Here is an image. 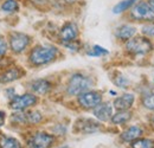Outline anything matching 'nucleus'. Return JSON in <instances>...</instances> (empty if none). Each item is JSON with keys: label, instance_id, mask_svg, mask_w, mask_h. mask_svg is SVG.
Segmentation results:
<instances>
[{"label": "nucleus", "instance_id": "obj_1", "mask_svg": "<svg viewBox=\"0 0 154 148\" xmlns=\"http://www.w3.org/2000/svg\"><path fill=\"white\" fill-rule=\"evenodd\" d=\"M57 55V49L52 46H38L30 56V60L35 65H43L55 59Z\"/></svg>", "mask_w": 154, "mask_h": 148}, {"label": "nucleus", "instance_id": "obj_2", "mask_svg": "<svg viewBox=\"0 0 154 148\" xmlns=\"http://www.w3.org/2000/svg\"><path fill=\"white\" fill-rule=\"evenodd\" d=\"M91 87V81L83 76V75L76 74L70 78L69 85H68V94L69 95H81L88 90Z\"/></svg>", "mask_w": 154, "mask_h": 148}, {"label": "nucleus", "instance_id": "obj_3", "mask_svg": "<svg viewBox=\"0 0 154 148\" xmlns=\"http://www.w3.org/2000/svg\"><path fill=\"white\" fill-rule=\"evenodd\" d=\"M126 48L129 52L136 55H145L152 50V44L147 38L136 37L129 39V42L126 44Z\"/></svg>", "mask_w": 154, "mask_h": 148}, {"label": "nucleus", "instance_id": "obj_4", "mask_svg": "<svg viewBox=\"0 0 154 148\" xmlns=\"http://www.w3.org/2000/svg\"><path fill=\"white\" fill-rule=\"evenodd\" d=\"M102 97L101 95L96 91H89V93H82L78 96V102L83 108L91 109L96 108L97 106L101 103Z\"/></svg>", "mask_w": 154, "mask_h": 148}, {"label": "nucleus", "instance_id": "obj_5", "mask_svg": "<svg viewBox=\"0 0 154 148\" xmlns=\"http://www.w3.org/2000/svg\"><path fill=\"white\" fill-rule=\"evenodd\" d=\"M37 102V97L31 94H25L21 96H16L11 102V108L16 110H23L27 107L33 106Z\"/></svg>", "mask_w": 154, "mask_h": 148}, {"label": "nucleus", "instance_id": "obj_6", "mask_svg": "<svg viewBox=\"0 0 154 148\" xmlns=\"http://www.w3.org/2000/svg\"><path fill=\"white\" fill-rule=\"evenodd\" d=\"M132 14L137 20H154V11L146 2H140L132 11Z\"/></svg>", "mask_w": 154, "mask_h": 148}, {"label": "nucleus", "instance_id": "obj_7", "mask_svg": "<svg viewBox=\"0 0 154 148\" xmlns=\"http://www.w3.org/2000/svg\"><path fill=\"white\" fill-rule=\"evenodd\" d=\"M54 142V137L49 134L45 133H38L36 134L31 141H30V146L31 148H49Z\"/></svg>", "mask_w": 154, "mask_h": 148}, {"label": "nucleus", "instance_id": "obj_8", "mask_svg": "<svg viewBox=\"0 0 154 148\" xmlns=\"http://www.w3.org/2000/svg\"><path fill=\"white\" fill-rule=\"evenodd\" d=\"M30 38L23 33H13L11 37V48L14 52H21L29 45Z\"/></svg>", "mask_w": 154, "mask_h": 148}, {"label": "nucleus", "instance_id": "obj_9", "mask_svg": "<svg viewBox=\"0 0 154 148\" xmlns=\"http://www.w3.org/2000/svg\"><path fill=\"white\" fill-rule=\"evenodd\" d=\"M77 35H78V31H77V27L75 24L72 23H68L65 24L62 30H60V38L63 42L65 43H69V42H74L76 39Z\"/></svg>", "mask_w": 154, "mask_h": 148}, {"label": "nucleus", "instance_id": "obj_10", "mask_svg": "<svg viewBox=\"0 0 154 148\" xmlns=\"http://www.w3.org/2000/svg\"><path fill=\"white\" fill-rule=\"evenodd\" d=\"M134 102V95L133 94H125L120 97H117L114 101V106L117 110H127L132 107Z\"/></svg>", "mask_w": 154, "mask_h": 148}, {"label": "nucleus", "instance_id": "obj_11", "mask_svg": "<svg viewBox=\"0 0 154 148\" xmlns=\"http://www.w3.org/2000/svg\"><path fill=\"white\" fill-rule=\"evenodd\" d=\"M94 115L101 121H108L112 117V107L109 103H100L94 110Z\"/></svg>", "mask_w": 154, "mask_h": 148}, {"label": "nucleus", "instance_id": "obj_12", "mask_svg": "<svg viewBox=\"0 0 154 148\" xmlns=\"http://www.w3.org/2000/svg\"><path fill=\"white\" fill-rule=\"evenodd\" d=\"M50 87H51L50 83H49L48 81H45V79H37V81H35V82L32 83V85H31L32 90L36 94H39V95L46 94L50 90Z\"/></svg>", "mask_w": 154, "mask_h": 148}, {"label": "nucleus", "instance_id": "obj_13", "mask_svg": "<svg viewBox=\"0 0 154 148\" xmlns=\"http://www.w3.org/2000/svg\"><path fill=\"white\" fill-rule=\"evenodd\" d=\"M136 30L133 26H129V25H123L121 27L117 29L116 31V36L120 38V39H129L135 35Z\"/></svg>", "mask_w": 154, "mask_h": 148}, {"label": "nucleus", "instance_id": "obj_14", "mask_svg": "<svg viewBox=\"0 0 154 148\" xmlns=\"http://www.w3.org/2000/svg\"><path fill=\"white\" fill-rule=\"evenodd\" d=\"M141 134H142V130L139 127H131L121 135V137L125 141H133V140H136Z\"/></svg>", "mask_w": 154, "mask_h": 148}, {"label": "nucleus", "instance_id": "obj_15", "mask_svg": "<svg viewBox=\"0 0 154 148\" xmlns=\"http://www.w3.org/2000/svg\"><path fill=\"white\" fill-rule=\"evenodd\" d=\"M132 117V114L131 111H126V110H120L117 114H115L113 117H112V121L113 123L115 125H123L126 122H128Z\"/></svg>", "mask_w": 154, "mask_h": 148}, {"label": "nucleus", "instance_id": "obj_16", "mask_svg": "<svg viewBox=\"0 0 154 148\" xmlns=\"http://www.w3.org/2000/svg\"><path fill=\"white\" fill-rule=\"evenodd\" d=\"M20 75H21V72H20L19 69H11V70H8L7 72H5V74L0 77V82L7 83V82L16 81V79L19 78Z\"/></svg>", "mask_w": 154, "mask_h": 148}, {"label": "nucleus", "instance_id": "obj_17", "mask_svg": "<svg viewBox=\"0 0 154 148\" xmlns=\"http://www.w3.org/2000/svg\"><path fill=\"white\" fill-rule=\"evenodd\" d=\"M0 148H21L19 141L13 137H2L0 140Z\"/></svg>", "mask_w": 154, "mask_h": 148}, {"label": "nucleus", "instance_id": "obj_18", "mask_svg": "<svg viewBox=\"0 0 154 148\" xmlns=\"http://www.w3.org/2000/svg\"><path fill=\"white\" fill-rule=\"evenodd\" d=\"M135 2H136V0H123V1H121L116 5L114 10H113V12L114 13H121V12L128 10L129 7H132Z\"/></svg>", "mask_w": 154, "mask_h": 148}, {"label": "nucleus", "instance_id": "obj_19", "mask_svg": "<svg viewBox=\"0 0 154 148\" xmlns=\"http://www.w3.org/2000/svg\"><path fill=\"white\" fill-rule=\"evenodd\" d=\"M1 8L5 12H14V11L18 10V4H17L16 0H7L2 4Z\"/></svg>", "mask_w": 154, "mask_h": 148}, {"label": "nucleus", "instance_id": "obj_20", "mask_svg": "<svg viewBox=\"0 0 154 148\" xmlns=\"http://www.w3.org/2000/svg\"><path fill=\"white\" fill-rule=\"evenodd\" d=\"M133 148H153V142L151 140H135L132 143Z\"/></svg>", "mask_w": 154, "mask_h": 148}, {"label": "nucleus", "instance_id": "obj_21", "mask_svg": "<svg viewBox=\"0 0 154 148\" xmlns=\"http://www.w3.org/2000/svg\"><path fill=\"white\" fill-rule=\"evenodd\" d=\"M40 120H42V115L38 111H31L26 115V121L30 123H38Z\"/></svg>", "mask_w": 154, "mask_h": 148}, {"label": "nucleus", "instance_id": "obj_22", "mask_svg": "<svg viewBox=\"0 0 154 148\" xmlns=\"http://www.w3.org/2000/svg\"><path fill=\"white\" fill-rule=\"evenodd\" d=\"M143 106L151 110H154V94L146 95L143 97Z\"/></svg>", "mask_w": 154, "mask_h": 148}, {"label": "nucleus", "instance_id": "obj_23", "mask_svg": "<svg viewBox=\"0 0 154 148\" xmlns=\"http://www.w3.org/2000/svg\"><path fill=\"white\" fill-rule=\"evenodd\" d=\"M107 54H108V51H107V50H104L103 48L97 46V45L93 48V51L88 52V55L89 56H102V55H107Z\"/></svg>", "mask_w": 154, "mask_h": 148}, {"label": "nucleus", "instance_id": "obj_24", "mask_svg": "<svg viewBox=\"0 0 154 148\" xmlns=\"http://www.w3.org/2000/svg\"><path fill=\"white\" fill-rule=\"evenodd\" d=\"M115 83L119 87H121V88H127L128 84H129V81L126 77H123V76H119L115 79Z\"/></svg>", "mask_w": 154, "mask_h": 148}, {"label": "nucleus", "instance_id": "obj_25", "mask_svg": "<svg viewBox=\"0 0 154 148\" xmlns=\"http://www.w3.org/2000/svg\"><path fill=\"white\" fill-rule=\"evenodd\" d=\"M143 33L147 36L154 37V25H149V26H145L143 27Z\"/></svg>", "mask_w": 154, "mask_h": 148}, {"label": "nucleus", "instance_id": "obj_26", "mask_svg": "<svg viewBox=\"0 0 154 148\" xmlns=\"http://www.w3.org/2000/svg\"><path fill=\"white\" fill-rule=\"evenodd\" d=\"M6 52V43L2 38H0V56Z\"/></svg>", "mask_w": 154, "mask_h": 148}, {"label": "nucleus", "instance_id": "obj_27", "mask_svg": "<svg viewBox=\"0 0 154 148\" xmlns=\"http://www.w3.org/2000/svg\"><path fill=\"white\" fill-rule=\"evenodd\" d=\"M4 122H5V114L2 111H0V127L4 125Z\"/></svg>", "mask_w": 154, "mask_h": 148}, {"label": "nucleus", "instance_id": "obj_28", "mask_svg": "<svg viewBox=\"0 0 154 148\" xmlns=\"http://www.w3.org/2000/svg\"><path fill=\"white\" fill-rule=\"evenodd\" d=\"M148 2H149V6L152 7V10L154 11V0H148Z\"/></svg>", "mask_w": 154, "mask_h": 148}, {"label": "nucleus", "instance_id": "obj_29", "mask_svg": "<svg viewBox=\"0 0 154 148\" xmlns=\"http://www.w3.org/2000/svg\"><path fill=\"white\" fill-rule=\"evenodd\" d=\"M66 2H72V1H75V0H65Z\"/></svg>", "mask_w": 154, "mask_h": 148}]
</instances>
